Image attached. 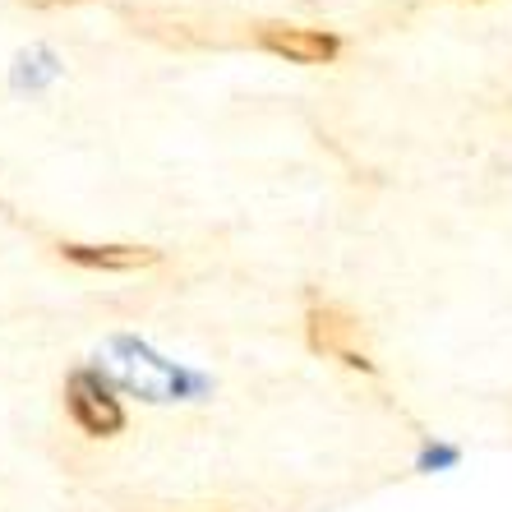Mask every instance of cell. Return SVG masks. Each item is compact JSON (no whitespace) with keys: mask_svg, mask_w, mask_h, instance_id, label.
<instances>
[{"mask_svg":"<svg viewBox=\"0 0 512 512\" xmlns=\"http://www.w3.org/2000/svg\"><path fill=\"white\" fill-rule=\"evenodd\" d=\"M65 406H70L74 425L84 434H93V439H111V434L125 429V406H120V397L97 374H74L65 383Z\"/></svg>","mask_w":512,"mask_h":512,"instance_id":"3957f363","label":"cell"},{"mask_svg":"<svg viewBox=\"0 0 512 512\" xmlns=\"http://www.w3.org/2000/svg\"><path fill=\"white\" fill-rule=\"evenodd\" d=\"M305 337H310V346L319 356L337 360L346 370H365V374L374 370L370 351H365V333H360V319L351 310H342V305H314L305 314Z\"/></svg>","mask_w":512,"mask_h":512,"instance_id":"6da1fadb","label":"cell"},{"mask_svg":"<svg viewBox=\"0 0 512 512\" xmlns=\"http://www.w3.org/2000/svg\"><path fill=\"white\" fill-rule=\"evenodd\" d=\"M60 259L74 263V268H88V273H139V268H153L162 254L148 250V245H84V240H70V245H60Z\"/></svg>","mask_w":512,"mask_h":512,"instance_id":"277c9868","label":"cell"},{"mask_svg":"<svg viewBox=\"0 0 512 512\" xmlns=\"http://www.w3.org/2000/svg\"><path fill=\"white\" fill-rule=\"evenodd\" d=\"M37 10H60V5H84V0H28Z\"/></svg>","mask_w":512,"mask_h":512,"instance_id":"5b68a950","label":"cell"},{"mask_svg":"<svg viewBox=\"0 0 512 512\" xmlns=\"http://www.w3.org/2000/svg\"><path fill=\"white\" fill-rule=\"evenodd\" d=\"M254 42H259L268 56L291 60V65H333L337 51H342V37L333 28H310V24H259L254 28Z\"/></svg>","mask_w":512,"mask_h":512,"instance_id":"7a4b0ae2","label":"cell"}]
</instances>
